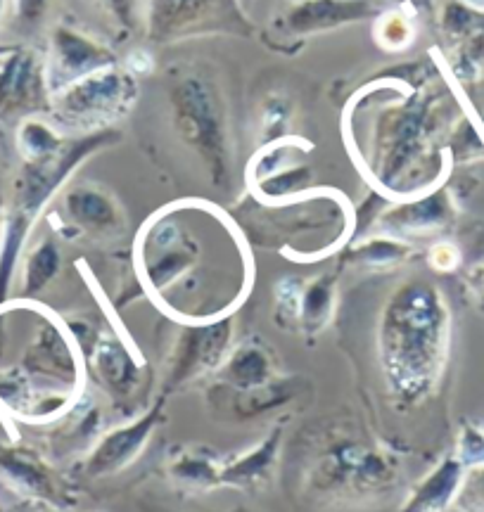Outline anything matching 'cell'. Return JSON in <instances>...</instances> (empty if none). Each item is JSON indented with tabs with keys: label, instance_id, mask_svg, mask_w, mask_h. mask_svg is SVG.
Wrapping results in <instances>:
<instances>
[{
	"label": "cell",
	"instance_id": "obj_3",
	"mask_svg": "<svg viewBox=\"0 0 484 512\" xmlns=\"http://www.w3.org/2000/svg\"><path fill=\"white\" fill-rule=\"evenodd\" d=\"M136 83L119 69H100L55 93L57 119L67 126L91 128L121 117L131 107Z\"/></svg>",
	"mask_w": 484,
	"mask_h": 512
},
{
	"label": "cell",
	"instance_id": "obj_25",
	"mask_svg": "<svg viewBox=\"0 0 484 512\" xmlns=\"http://www.w3.org/2000/svg\"><path fill=\"white\" fill-rule=\"evenodd\" d=\"M375 36L378 43L387 50H404L411 43L413 29L411 22L401 12H385L378 19V27H375Z\"/></svg>",
	"mask_w": 484,
	"mask_h": 512
},
{
	"label": "cell",
	"instance_id": "obj_37",
	"mask_svg": "<svg viewBox=\"0 0 484 512\" xmlns=\"http://www.w3.org/2000/svg\"><path fill=\"white\" fill-rule=\"evenodd\" d=\"M473 3H477V5H484V0H473Z\"/></svg>",
	"mask_w": 484,
	"mask_h": 512
},
{
	"label": "cell",
	"instance_id": "obj_12",
	"mask_svg": "<svg viewBox=\"0 0 484 512\" xmlns=\"http://www.w3.org/2000/svg\"><path fill=\"white\" fill-rule=\"evenodd\" d=\"M24 370L31 377H41L46 382H55L62 392L76 394L81 387V366L76 351L60 328L46 323L24 356Z\"/></svg>",
	"mask_w": 484,
	"mask_h": 512
},
{
	"label": "cell",
	"instance_id": "obj_28",
	"mask_svg": "<svg viewBox=\"0 0 484 512\" xmlns=\"http://www.w3.org/2000/svg\"><path fill=\"white\" fill-rule=\"evenodd\" d=\"M302 283L295 278H285L283 283H278L276 290V304L283 320H292L297 323L299 320V304H302Z\"/></svg>",
	"mask_w": 484,
	"mask_h": 512
},
{
	"label": "cell",
	"instance_id": "obj_11",
	"mask_svg": "<svg viewBox=\"0 0 484 512\" xmlns=\"http://www.w3.org/2000/svg\"><path fill=\"white\" fill-rule=\"evenodd\" d=\"M0 477L31 501H41L60 510L74 505V498H69L55 472L36 453L24 448H0Z\"/></svg>",
	"mask_w": 484,
	"mask_h": 512
},
{
	"label": "cell",
	"instance_id": "obj_17",
	"mask_svg": "<svg viewBox=\"0 0 484 512\" xmlns=\"http://www.w3.org/2000/svg\"><path fill=\"white\" fill-rule=\"evenodd\" d=\"M466 467L454 453L442 458L401 503L399 512H447L454 508Z\"/></svg>",
	"mask_w": 484,
	"mask_h": 512
},
{
	"label": "cell",
	"instance_id": "obj_38",
	"mask_svg": "<svg viewBox=\"0 0 484 512\" xmlns=\"http://www.w3.org/2000/svg\"><path fill=\"white\" fill-rule=\"evenodd\" d=\"M95 512H98V510H95Z\"/></svg>",
	"mask_w": 484,
	"mask_h": 512
},
{
	"label": "cell",
	"instance_id": "obj_34",
	"mask_svg": "<svg viewBox=\"0 0 484 512\" xmlns=\"http://www.w3.org/2000/svg\"><path fill=\"white\" fill-rule=\"evenodd\" d=\"M41 512H65V510H60V508H53V505H48V508H43Z\"/></svg>",
	"mask_w": 484,
	"mask_h": 512
},
{
	"label": "cell",
	"instance_id": "obj_19",
	"mask_svg": "<svg viewBox=\"0 0 484 512\" xmlns=\"http://www.w3.org/2000/svg\"><path fill=\"white\" fill-rule=\"evenodd\" d=\"M169 477L188 489L212 491L221 486V460L207 451H181L169 460Z\"/></svg>",
	"mask_w": 484,
	"mask_h": 512
},
{
	"label": "cell",
	"instance_id": "obj_39",
	"mask_svg": "<svg viewBox=\"0 0 484 512\" xmlns=\"http://www.w3.org/2000/svg\"><path fill=\"white\" fill-rule=\"evenodd\" d=\"M22 512H24V510H22Z\"/></svg>",
	"mask_w": 484,
	"mask_h": 512
},
{
	"label": "cell",
	"instance_id": "obj_13",
	"mask_svg": "<svg viewBox=\"0 0 484 512\" xmlns=\"http://www.w3.org/2000/svg\"><path fill=\"white\" fill-rule=\"evenodd\" d=\"M283 425H273L264 439L238 456L221 460V486L240 491H261L273 482L283 448Z\"/></svg>",
	"mask_w": 484,
	"mask_h": 512
},
{
	"label": "cell",
	"instance_id": "obj_20",
	"mask_svg": "<svg viewBox=\"0 0 484 512\" xmlns=\"http://www.w3.org/2000/svg\"><path fill=\"white\" fill-rule=\"evenodd\" d=\"M335 275H321V278L311 280L302 290V304H299V330L304 335L314 337L328 325L330 316L335 309Z\"/></svg>",
	"mask_w": 484,
	"mask_h": 512
},
{
	"label": "cell",
	"instance_id": "obj_8",
	"mask_svg": "<svg viewBox=\"0 0 484 512\" xmlns=\"http://www.w3.org/2000/svg\"><path fill=\"white\" fill-rule=\"evenodd\" d=\"M214 22L245 24L238 0H152L150 34L157 41L205 29Z\"/></svg>",
	"mask_w": 484,
	"mask_h": 512
},
{
	"label": "cell",
	"instance_id": "obj_6",
	"mask_svg": "<svg viewBox=\"0 0 484 512\" xmlns=\"http://www.w3.org/2000/svg\"><path fill=\"white\" fill-rule=\"evenodd\" d=\"M176 124L183 140L200 152L214 181L226 178V138L212 95L200 81H186L174 88Z\"/></svg>",
	"mask_w": 484,
	"mask_h": 512
},
{
	"label": "cell",
	"instance_id": "obj_5",
	"mask_svg": "<svg viewBox=\"0 0 484 512\" xmlns=\"http://www.w3.org/2000/svg\"><path fill=\"white\" fill-rule=\"evenodd\" d=\"M164 420H167V394H159L155 403L145 408L138 418L121 422L95 439L91 451L81 460V475L88 479H105L124 472L148 448L152 434Z\"/></svg>",
	"mask_w": 484,
	"mask_h": 512
},
{
	"label": "cell",
	"instance_id": "obj_21",
	"mask_svg": "<svg viewBox=\"0 0 484 512\" xmlns=\"http://www.w3.org/2000/svg\"><path fill=\"white\" fill-rule=\"evenodd\" d=\"M31 216L22 211H12L10 219L5 221L3 235H0V304L8 299L12 275H15L19 254H22L24 240H27L31 228Z\"/></svg>",
	"mask_w": 484,
	"mask_h": 512
},
{
	"label": "cell",
	"instance_id": "obj_35",
	"mask_svg": "<svg viewBox=\"0 0 484 512\" xmlns=\"http://www.w3.org/2000/svg\"><path fill=\"white\" fill-rule=\"evenodd\" d=\"M3 8H5V0H0V17H3Z\"/></svg>",
	"mask_w": 484,
	"mask_h": 512
},
{
	"label": "cell",
	"instance_id": "obj_36",
	"mask_svg": "<svg viewBox=\"0 0 484 512\" xmlns=\"http://www.w3.org/2000/svg\"><path fill=\"white\" fill-rule=\"evenodd\" d=\"M235 512H252V510H247V508H238Z\"/></svg>",
	"mask_w": 484,
	"mask_h": 512
},
{
	"label": "cell",
	"instance_id": "obj_23",
	"mask_svg": "<svg viewBox=\"0 0 484 512\" xmlns=\"http://www.w3.org/2000/svg\"><path fill=\"white\" fill-rule=\"evenodd\" d=\"M57 271H60V249L53 240L38 242L24 264V297H34L46 290Z\"/></svg>",
	"mask_w": 484,
	"mask_h": 512
},
{
	"label": "cell",
	"instance_id": "obj_16",
	"mask_svg": "<svg viewBox=\"0 0 484 512\" xmlns=\"http://www.w3.org/2000/svg\"><path fill=\"white\" fill-rule=\"evenodd\" d=\"M278 380V368L271 351L259 342H245L231 349L224 366L216 370V382L231 392H254Z\"/></svg>",
	"mask_w": 484,
	"mask_h": 512
},
{
	"label": "cell",
	"instance_id": "obj_14",
	"mask_svg": "<svg viewBox=\"0 0 484 512\" xmlns=\"http://www.w3.org/2000/svg\"><path fill=\"white\" fill-rule=\"evenodd\" d=\"M454 209L447 192H425L416 200H404L394 204L380 216L378 223L385 233L390 235H406V238H420V235L442 233L451 223Z\"/></svg>",
	"mask_w": 484,
	"mask_h": 512
},
{
	"label": "cell",
	"instance_id": "obj_10",
	"mask_svg": "<svg viewBox=\"0 0 484 512\" xmlns=\"http://www.w3.org/2000/svg\"><path fill=\"white\" fill-rule=\"evenodd\" d=\"M88 363L95 380L117 406H129L143 387L145 366L117 337L105 335L95 339Z\"/></svg>",
	"mask_w": 484,
	"mask_h": 512
},
{
	"label": "cell",
	"instance_id": "obj_26",
	"mask_svg": "<svg viewBox=\"0 0 484 512\" xmlns=\"http://www.w3.org/2000/svg\"><path fill=\"white\" fill-rule=\"evenodd\" d=\"M454 508L458 512H484V463L468 467Z\"/></svg>",
	"mask_w": 484,
	"mask_h": 512
},
{
	"label": "cell",
	"instance_id": "obj_7",
	"mask_svg": "<svg viewBox=\"0 0 484 512\" xmlns=\"http://www.w3.org/2000/svg\"><path fill=\"white\" fill-rule=\"evenodd\" d=\"M110 64H114L110 50L81 36L79 31L57 27L50 38V64L46 72L50 95L65 91L67 86L100 72V69H107Z\"/></svg>",
	"mask_w": 484,
	"mask_h": 512
},
{
	"label": "cell",
	"instance_id": "obj_29",
	"mask_svg": "<svg viewBox=\"0 0 484 512\" xmlns=\"http://www.w3.org/2000/svg\"><path fill=\"white\" fill-rule=\"evenodd\" d=\"M50 0H12V15H15L17 27L34 29L46 17Z\"/></svg>",
	"mask_w": 484,
	"mask_h": 512
},
{
	"label": "cell",
	"instance_id": "obj_31",
	"mask_svg": "<svg viewBox=\"0 0 484 512\" xmlns=\"http://www.w3.org/2000/svg\"><path fill=\"white\" fill-rule=\"evenodd\" d=\"M105 10L117 19L121 27H131L133 24V0H100Z\"/></svg>",
	"mask_w": 484,
	"mask_h": 512
},
{
	"label": "cell",
	"instance_id": "obj_33",
	"mask_svg": "<svg viewBox=\"0 0 484 512\" xmlns=\"http://www.w3.org/2000/svg\"><path fill=\"white\" fill-rule=\"evenodd\" d=\"M15 48H17V46H0V57L12 53V50H15Z\"/></svg>",
	"mask_w": 484,
	"mask_h": 512
},
{
	"label": "cell",
	"instance_id": "obj_27",
	"mask_svg": "<svg viewBox=\"0 0 484 512\" xmlns=\"http://www.w3.org/2000/svg\"><path fill=\"white\" fill-rule=\"evenodd\" d=\"M454 456L461 460L463 467H475L484 463V430L473 425V422H463L456 437Z\"/></svg>",
	"mask_w": 484,
	"mask_h": 512
},
{
	"label": "cell",
	"instance_id": "obj_30",
	"mask_svg": "<svg viewBox=\"0 0 484 512\" xmlns=\"http://www.w3.org/2000/svg\"><path fill=\"white\" fill-rule=\"evenodd\" d=\"M428 261L435 271L449 273L456 271V266L461 264V252H458V247L451 245V242H437V245L430 247Z\"/></svg>",
	"mask_w": 484,
	"mask_h": 512
},
{
	"label": "cell",
	"instance_id": "obj_1",
	"mask_svg": "<svg viewBox=\"0 0 484 512\" xmlns=\"http://www.w3.org/2000/svg\"><path fill=\"white\" fill-rule=\"evenodd\" d=\"M451 318L442 292L430 283H406L380 316L378 358L392 399L420 406L439 387L449 356Z\"/></svg>",
	"mask_w": 484,
	"mask_h": 512
},
{
	"label": "cell",
	"instance_id": "obj_4",
	"mask_svg": "<svg viewBox=\"0 0 484 512\" xmlns=\"http://www.w3.org/2000/svg\"><path fill=\"white\" fill-rule=\"evenodd\" d=\"M233 320L219 318L212 323H188L178 335L167 361L162 394H171L186 384L216 373L231 354Z\"/></svg>",
	"mask_w": 484,
	"mask_h": 512
},
{
	"label": "cell",
	"instance_id": "obj_22",
	"mask_svg": "<svg viewBox=\"0 0 484 512\" xmlns=\"http://www.w3.org/2000/svg\"><path fill=\"white\" fill-rule=\"evenodd\" d=\"M411 254V245L397 238H371L349 249L347 261L366 268H392L404 264Z\"/></svg>",
	"mask_w": 484,
	"mask_h": 512
},
{
	"label": "cell",
	"instance_id": "obj_15",
	"mask_svg": "<svg viewBox=\"0 0 484 512\" xmlns=\"http://www.w3.org/2000/svg\"><path fill=\"white\" fill-rule=\"evenodd\" d=\"M65 211L69 223L98 238H112L124 230V214L119 204L95 185H76L65 195Z\"/></svg>",
	"mask_w": 484,
	"mask_h": 512
},
{
	"label": "cell",
	"instance_id": "obj_32",
	"mask_svg": "<svg viewBox=\"0 0 484 512\" xmlns=\"http://www.w3.org/2000/svg\"><path fill=\"white\" fill-rule=\"evenodd\" d=\"M468 287H470V292L475 294L480 309H484V264L475 266L473 271L468 273Z\"/></svg>",
	"mask_w": 484,
	"mask_h": 512
},
{
	"label": "cell",
	"instance_id": "obj_9",
	"mask_svg": "<svg viewBox=\"0 0 484 512\" xmlns=\"http://www.w3.org/2000/svg\"><path fill=\"white\" fill-rule=\"evenodd\" d=\"M46 98V72L31 50L0 57V119L31 112Z\"/></svg>",
	"mask_w": 484,
	"mask_h": 512
},
{
	"label": "cell",
	"instance_id": "obj_18",
	"mask_svg": "<svg viewBox=\"0 0 484 512\" xmlns=\"http://www.w3.org/2000/svg\"><path fill=\"white\" fill-rule=\"evenodd\" d=\"M375 12L378 8L371 0H299L288 12V27L295 34H314V31L368 19Z\"/></svg>",
	"mask_w": 484,
	"mask_h": 512
},
{
	"label": "cell",
	"instance_id": "obj_24",
	"mask_svg": "<svg viewBox=\"0 0 484 512\" xmlns=\"http://www.w3.org/2000/svg\"><path fill=\"white\" fill-rule=\"evenodd\" d=\"M17 145L24 162L38 164L55 157L62 150V140L48 124L36 119H27L17 131Z\"/></svg>",
	"mask_w": 484,
	"mask_h": 512
},
{
	"label": "cell",
	"instance_id": "obj_2",
	"mask_svg": "<svg viewBox=\"0 0 484 512\" xmlns=\"http://www.w3.org/2000/svg\"><path fill=\"white\" fill-rule=\"evenodd\" d=\"M401 463L387 448L366 439H333L318 456L309 475V486L321 496L373 498L399 484Z\"/></svg>",
	"mask_w": 484,
	"mask_h": 512
}]
</instances>
